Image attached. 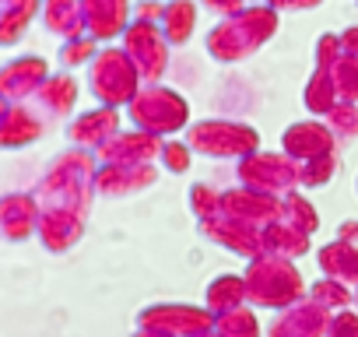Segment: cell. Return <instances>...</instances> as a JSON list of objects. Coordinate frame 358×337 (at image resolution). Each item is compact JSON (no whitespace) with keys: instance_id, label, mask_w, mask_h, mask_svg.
I'll return each instance as SVG.
<instances>
[{"instance_id":"1","label":"cell","mask_w":358,"mask_h":337,"mask_svg":"<svg viewBox=\"0 0 358 337\" xmlns=\"http://www.w3.org/2000/svg\"><path fill=\"white\" fill-rule=\"evenodd\" d=\"M162 158H169V165H172V173H183V168H187V151L179 148V144H165Z\"/></svg>"}]
</instances>
